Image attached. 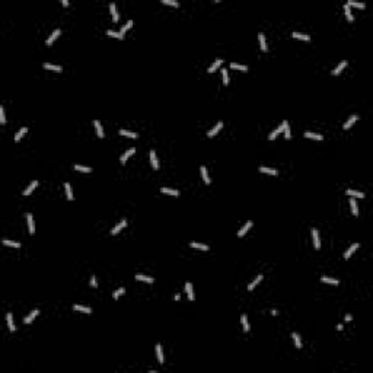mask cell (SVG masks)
Here are the masks:
<instances>
[{"mask_svg":"<svg viewBox=\"0 0 373 373\" xmlns=\"http://www.w3.org/2000/svg\"><path fill=\"white\" fill-rule=\"evenodd\" d=\"M357 118H359V115H356V114H354V115H351V117L346 121V124H344V130H348V128H350V127H351L354 123L357 121Z\"/></svg>","mask_w":373,"mask_h":373,"instance_id":"obj_18","label":"cell"},{"mask_svg":"<svg viewBox=\"0 0 373 373\" xmlns=\"http://www.w3.org/2000/svg\"><path fill=\"white\" fill-rule=\"evenodd\" d=\"M74 169H76V171H80V172H91V171H92V168L83 166V165H79V163L74 165Z\"/></svg>","mask_w":373,"mask_h":373,"instance_id":"obj_45","label":"cell"},{"mask_svg":"<svg viewBox=\"0 0 373 373\" xmlns=\"http://www.w3.org/2000/svg\"><path fill=\"white\" fill-rule=\"evenodd\" d=\"M131 27H133V20L130 19V20H128V22H126V23L123 25V28H121V31H120V32L123 34V35H124V34H126L127 31H128V29H130V28H131Z\"/></svg>","mask_w":373,"mask_h":373,"instance_id":"obj_46","label":"cell"},{"mask_svg":"<svg viewBox=\"0 0 373 373\" xmlns=\"http://www.w3.org/2000/svg\"><path fill=\"white\" fill-rule=\"evenodd\" d=\"M305 136H306L307 139H313V140H324V136H322V134L312 133V131H306V133H305Z\"/></svg>","mask_w":373,"mask_h":373,"instance_id":"obj_29","label":"cell"},{"mask_svg":"<svg viewBox=\"0 0 373 373\" xmlns=\"http://www.w3.org/2000/svg\"><path fill=\"white\" fill-rule=\"evenodd\" d=\"M37 187H38V181H37V179L32 181V182H31V184H29V185H28L27 188L23 190V195H29V194L32 193V191L35 190V188H37Z\"/></svg>","mask_w":373,"mask_h":373,"instance_id":"obj_11","label":"cell"},{"mask_svg":"<svg viewBox=\"0 0 373 373\" xmlns=\"http://www.w3.org/2000/svg\"><path fill=\"white\" fill-rule=\"evenodd\" d=\"M74 311H80V312H85V313H91L92 312V309L89 306H83V305H74L73 306Z\"/></svg>","mask_w":373,"mask_h":373,"instance_id":"obj_33","label":"cell"},{"mask_svg":"<svg viewBox=\"0 0 373 373\" xmlns=\"http://www.w3.org/2000/svg\"><path fill=\"white\" fill-rule=\"evenodd\" d=\"M311 232H312V239H313L315 249H319V248H321V239H319V232H318V229H315V227H313Z\"/></svg>","mask_w":373,"mask_h":373,"instance_id":"obj_1","label":"cell"},{"mask_svg":"<svg viewBox=\"0 0 373 373\" xmlns=\"http://www.w3.org/2000/svg\"><path fill=\"white\" fill-rule=\"evenodd\" d=\"M27 220H28V227H29V233L34 235L35 233V223H34V217L31 213L27 214Z\"/></svg>","mask_w":373,"mask_h":373,"instance_id":"obj_8","label":"cell"},{"mask_svg":"<svg viewBox=\"0 0 373 373\" xmlns=\"http://www.w3.org/2000/svg\"><path fill=\"white\" fill-rule=\"evenodd\" d=\"M347 195H350V197H357V198H364V193H361V191H357V190H347L346 191Z\"/></svg>","mask_w":373,"mask_h":373,"instance_id":"obj_9","label":"cell"},{"mask_svg":"<svg viewBox=\"0 0 373 373\" xmlns=\"http://www.w3.org/2000/svg\"><path fill=\"white\" fill-rule=\"evenodd\" d=\"M185 292L190 300H194V292H193V284L191 283H185Z\"/></svg>","mask_w":373,"mask_h":373,"instance_id":"obj_25","label":"cell"},{"mask_svg":"<svg viewBox=\"0 0 373 373\" xmlns=\"http://www.w3.org/2000/svg\"><path fill=\"white\" fill-rule=\"evenodd\" d=\"M44 66V69H47V70H53V72H63V67L61 66H55V64H51V63H44L42 64Z\"/></svg>","mask_w":373,"mask_h":373,"instance_id":"obj_13","label":"cell"},{"mask_svg":"<svg viewBox=\"0 0 373 373\" xmlns=\"http://www.w3.org/2000/svg\"><path fill=\"white\" fill-rule=\"evenodd\" d=\"M347 5H348V6H356V7H361V9H363V7L366 6V5H364V3H360V2H354V0H348V2H347Z\"/></svg>","mask_w":373,"mask_h":373,"instance_id":"obj_48","label":"cell"},{"mask_svg":"<svg viewBox=\"0 0 373 373\" xmlns=\"http://www.w3.org/2000/svg\"><path fill=\"white\" fill-rule=\"evenodd\" d=\"M91 286H92V287H96V286H98V283H96V279H95V275H92V277H91Z\"/></svg>","mask_w":373,"mask_h":373,"instance_id":"obj_52","label":"cell"},{"mask_svg":"<svg viewBox=\"0 0 373 373\" xmlns=\"http://www.w3.org/2000/svg\"><path fill=\"white\" fill-rule=\"evenodd\" d=\"M251 227H252V222H251V220H248L247 223H245V225H243V226H242V227L239 229V232H238V236H239V238L245 236V233H247L248 230L251 229Z\"/></svg>","mask_w":373,"mask_h":373,"instance_id":"obj_4","label":"cell"},{"mask_svg":"<svg viewBox=\"0 0 373 373\" xmlns=\"http://www.w3.org/2000/svg\"><path fill=\"white\" fill-rule=\"evenodd\" d=\"M6 321H7V326H9V329L13 332L15 329H16V326H15V324H13V318H12V313H10V312L6 313Z\"/></svg>","mask_w":373,"mask_h":373,"instance_id":"obj_22","label":"cell"},{"mask_svg":"<svg viewBox=\"0 0 373 373\" xmlns=\"http://www.w3.org/2000/svg\"><path fill=\"white\" fill-rule=\"evenodd\" d=\"M283 130H284V126H283V123H281V124H280V126L277 127L275 130H273L271 133L268 134V140H274V139H275V137H277V136H279L280 133H281V131H283Z\"/></svg>","mask_w":373,"mask_h":373,"instance_id":"obj_5","label":"cell"},{"mask_svg":"<svg viewBox=\"0 0 373 373\" xmlns=\"http://www.w3.org/2000/svg\"><path fill=\"white\" fill-rule=\"evenodd\" d=\"M222 128H223V121H219V123H217V124H216V126H214L213 128H210V130L207 131V136H208V137H214V136L219 133Z\"/></svg>","mask_w":373,"mask_h":373,"instance_id":"obj_2","label":"cell"},{"mask_svg":"<svg viewBox=\"0 0 373 373\" xmlns=\"http://www.w3.org/2000/svg\"><path fill=\"white\" fill-rule=\"evenodd\" d=\"M292 37H293V38H299V40H305V41L311 40L309 35H306V34H303V32H297V31H293V32H292Z\"/></svg>","mask_w":373,"mask_h":373,"instance_id":"obj_19","label":"cell"},{"mask_svg":"<svg viewBox=\"0 0 373 373\" xmlns=\"http://www.w3.org/2000/svg\"><path fill=\"white\" fill-rule=\"evenodd\" d=\"M136 280H139V281H146V283H153L155 281L153 277H149V275H144V274H136Z\"/></svg>","mask_w":373,"mask_h":373,"instance_id":"obj_23","label":"cell"},{"mask_svg":"<svg viewBox=\"0 0 373 373\" xmlns=\"http://www.w3.org/2000/svg\"><path fill=\"white\" fill-rule=\"evenodd\" d=\"M150 163H152V168H153V169H159V162H158V156H156V152H155V150L150 152Z\"/></svg>","mask_w":373,"mask_h":373,"instance_id":"obj_12","label":"cell"},{"mask_svg":"<svg viewBox=\"0 0 373 373\" xmlns=\"http://www.w3.org/2000/svg\"><path fill=\"white\" fill-rule=\"evenodd\" d=\"M124 293H126V289H124V287H120V289H117V290L114 292L112 296H114V299H118L121 294H124Z\"/></svg>","mask_w":373,"mask_h":373,"instance_id":"obj_49","label":"cell"},{"mask_svg":"<svg viewBox=\"0 0 373 373\" xmlns=\"http://www.w3.org/2000/svg\"><path fill=\"white\" fill-rule=\"evenodd\" d=\"M351 319H353V316H351L350 313H348V315H346V321H351Z\"/></svg>","mask_w":373,"mask_h":373,"instance_id":"obj_53","label":"cell"},{"mask_svg":"<svg viewBox=\"0 0 373 373\" xmlns=\"http://www.w3.org/2000/svg\"><path fill=\"white\" fill-rule=\"evenodd\" d=\"M107 34L109 35V37H112V38H118V40H123L124 38V35L121 32H115V31H112V29H108Z\"/></svg>","mask_w":373,"mask_h":373,"instance_id":"obj_43","label":"cell"},{"mask_svg":"<svg viewBox=\"0 0 373 373\" xmlns=\"http://www.w3.org/2000/svg\"><path fill=\"white\" fill-rule=\"evenodd\" d=\"M200 172H201V176H203L204 182H206V184H210V182H211V179H210V176H208V172H207L206 166H201L200 168Z\"/></svg>","mask_w":373,"mask_h":373,"instance_id":"obj_27","label":"cell"},{"mask_svg":"<svg viewBox=\"0 0 373 373\" xmlns=\"http://www.w3.org/2000/svg\"><path fill=\"white\" fill-rule=\"evenodd\" d=\"M262 277H264L262 274H258V275H257V277H255V279L252 280V283H249V286H248V290H249V292H251V290H254V287L257 286V284L260 283L261 280H262Z\"/></svg>","mask_w":373,"mask_h":373,"instance_id":"obj_24","label":"cell"},{"mask_svg":"<svg viewBox=\"0 0 373 373\" xmlns=\"http://www.w3.org/2000/svg\"><path fill=\"white\" fill-rule=\"evenodd\" d=\"M109 9H111V13H112L114 22H117V20L120 19V15H118V12H117V6H115V3H114V2H111V3H109Z\"/></svg>","mask_w":373,"mask_h":373,"instance_id":"obj_15","label":"cell"},{"mask_svg":"<svg viewBox=\"0 0 373 373\" xmlns=\"http://www.w3.org/2000/svg\"><path fill=\"white\" fill-rule=\"evenodd\" d=\"M344 12H346V16H347V19L350 20V22H353L354 20V16H353V13H351V9H350V6L348 5H344Z\"/></svg>","mask_w":373,"mask_h":373,"instance_id":"obj_39","label":"cell"},{"mask_svg":"<svg viewBox=\"0 0 373 373\" xmlns=\"http://www.w3.org/2000/svg\"><path fill=\"white\" fill-rule=\"evenodd\" d=\"M2 243H3V245H7V247H13V248H19L20 247L19 242H15V240H7V239H3V240H2Z\"/></svg>","mask_w":373,"mask_h":373,"instance_id":"obj_44","label":"cell"},{"mask_svg":"<svg viewBox=\"0 0 373 373\" xmlns=\"http://www.w3.org/2000/svg\"><path fill=\"white\" fill-rule=\"evenodd\" d=\"M160 191H162V193H165V194L175 195V197H176V195H179V191H178V190H172V188H168V187H162V188H160Z\"/></svg>","mask_w":373,"mask_h":373,"instance_id":"obj_31","label":"cell"},{"mask_svg":"<svg viewBox=\"0 0 373 373\" xmlns=\"http://www.w3.org/2000/svg\"><path fill=\"white\" fill-rule=\"evenodd\" d=\"M37 315H40V309H35V311H32V312L29 313L27 318L23 319V322H25V324H31V321H32L34 318L37 316Z\"/></svg>","mask_w":373,"mask_h":373,"instance_id":"obj_30","label":"cell"},{"mask_svg":"<svg viewBox=\"0 0 373 373\" xmlns=\"http://www.w3.org/2000/svg\"><path fill=\"white\" fill-rule=\"evenodd\" d=\"M357 248H359V243H357V242H356V243H353V245H350V248H348L346 252H344V258H346V260H348V258H350V257L354 254V251H356Z\"/></svg>","mask_w":373,"mask_h":373,"instance_id":"obj_10","label":"cell"},{"mask_svg":"<svg viewBox=\"0 0 373 373\" xmlns=\"http://www.w3.org/2000/svg\"><path fill=\"white\" fill-rule=\"evenodd\" d=\"M191 248H197V249H203V251H208V245H204V243H198V242H191L190 243Z\"/></svg>","mask_w":373,"mask_h":373,"instance_id":"obj_38","label":"cell"},{"mask_svg":"<svg viewBox=\"0 0 373 373\" xmlns=\"http://www.w3.org/2000/svg\"><path fill=\"white\" fill-rule=\"evenodd\" d=\"M258 40H260V45H261V50L262 51H267L268 50V47H267V42H265V35L262 32L258 34Z\"/></svg>","mask_w":373,"mask_h":373,"instance_id":"obj_20","label":"cell"},{"mask_svg":"<svg viewBox=\"0 0 373 373\" xmlns=\"http://www.w3.org/2000/svg\"><path fill=\"white\" fill-rule=\"evenodd\" d=\"M350 207H351V213L354 216H357L359 214V207H357V203H356L354 198H350Z\"/></svg>","mask_w":373,"mask_h":373,"instance_id":"obj_37","label":"cell"},{"mask_svg":"<svg viewBox=\"0 0 373 373\" xmlns=\"http://www.w3.org/2000/svg\"><path fill=\"white\" fill-rule=\"evenodd\" d=\"M292 338H293L294 341V346L297 347V348H300L302 347V340H300V335L297 332H292Z\"/></svg>","mask_w":373,"mask_h":373,"instance_id":"obj_35","label":"cell"},{"mask_svg":"<svg viewBox=\"0 0 373 373\" xmlns=\"http://www.w3.org/2000/svg\"><path fill=\"white\" fill-rule=\"evenodd\" d=\"M222 63H223V59H217V60H214L213 64L208 67V70H207V72H208V73H213L216 69H219V67L222 66Z\"/></svg>","mask_w":373,"mask_h":373,"instance_id":"obj_16","label":"cell"},{"mask_svg":"<svg viewBox=\"0 0 373 373\" xmlns=\"http://www.w3.org/2000/svg\"><path fill=\"white\" fill-rule=\"evenodd\" d=\"M156 356H158V360H159L160 364L165 363V357H163V351H162V346L160 344H156Z\"/></svg>","mask_w":373,"mask_h":373,"instance_id":"obj_14","label":"cell"},{"mask_svg":"<svg viewBox=\"0 0 373 373\" xmlns=\"http://www.w3.org/2000/svg\"><path fill=\"white\" fill-rule=\"evenodd\" d=\"M93 126H95V128H96V134H98V137H104L105 136V133H104V128H102V126H101V123L98 120L93 121Z\"/></svg>","mask_w":373,"mask_h":373,"instance_id":"obj_17","label":"cell"},{"mask_svg":"<svg viewBox=\"0 0 373 373\" xmlns=\"http://www.w3.org/2000/svg\"><path fill=\"white\" fill-rule=\"evenodd\" d=\"M0 123L2 124L6 123V117H5V109H3V107H0Z\"/></svg>","mask_w":373,"mask_h":373,"instance_id":"obj_51","label":"cell"},{"mask_svg":"<svg viewBox=\"0 0 373 373\" xmlns=\"http://www.w3.org/2000/svg\"><path fill=\"white\" fill-rule=\"evenodd\" d=\"M283 126H284V136H286V139H290L292 137V131H290V126H289V123H287L286 120L283 121Z\"/></svg>","mask_w":373,"mask_h":373,"instance_id":"obj_42","label":"cell"},{"mask_svg":"<svg viewBox=\"0 0 373 373\" xmlns=\"http://www.w3.org/2000/svg\"><path fill=\"white\" fill-rule=\"evenodd\" d=\"M240 322H242V326H243V331H245V332H249V322H248V318H247L245 313L240 315Z\"/></svg>","mask_w":373,"mask_h":373,"instance_id":"obj_26","label":"cell"},{"mask_svg":"<svg viewBox=\"0 0 373 373\" xmlns=\"http://www.w3.org/2000/svg\"><path fill=\"white\" fill-rule=\"evenodd\" d=\"M120 134H121V136H127V137H131V139H136V137H137V133H134V131H128V130H126V128H121V130H120Z\"/></svg>","mask_w":373,"mask_h":373,"instance_id":"obj_36","label":"cell"},{"mask_svg":"<svg viewBox=\"0 0 373 373\" xmlns=\"http://www.w3.org/2000/svg\"><path fill=\"white\" fill-rule=\"evenodd\" d=\"M64 188H66V195H67V200H73V190H72V185L69 184V182H66L64 184Z\"/></svg>","mask_w":373,"mask_h":373,"instance_id":"obj_32","label":"cell"},{"mask_svg":"<svg viewBox=\"0 0 373 373\" xmlns=\"http://www.w3.org/2000/svg\"><path fill=\"white\" fill-rule=\"evenodd\" d=\"M27 131H28V127H22L19 131L15 134V141H20V139H22V137L27 134Z\"/></svg>","mask_w":373,"mask_h":373,"instance_id":"obj_28","label":"cell"},{"mask_svg":"<svg viewBox=\"0 0 373 373\" xmlns=\"http://www.w3.org/2000/svg\"><path fill=\"white\" fill-rule=\"evenodd\" d=\"M162 3L163 5H171V6H179V2H176V0H162Z\"/></svg>","mask_w":373,"mask_h":373,"instance_id":"obj_50","label":"cell"},{"mask_svg":"<svg viewBox=\"0 0 373 373\" xmlns=\"http://www.w3.org/2000/svg\"><path fill=\"white\" fill-rule=\"evenodd\" d=\"M346 66H347V61H346V60H343V61L340 63V64H338V66H337V67H335V69L332 70V74H340L341 72H343V69H344Z\"/></svg>","mask_w":373,"mask_h":373,"instance_id":"obj_34","label":"cell"},{"mask_svg":"<svg viewBox=\"0 0 373 373\" xmlns=\"http://www.w3.org/2000/svg\"><path fill=\"white\" fill-rule=\"evenodd\" d=\"M260 171L261 172H264V173H270V175H277V169H274V168H267V166H261L260 168Z\"/></svg>","mask_w":373,"mask_h":373,"instance_id":"obj_41","label":"cell"},{"mask_svg":"<svg viewBox=\"0 0 373 373\" xmlns=\"http://www.w3.org/2000/svg\"><path fill=\"white\" fill-rule=\"evenodd\" d=\"M134 152H136V147H130L128 150H126V152H124V155L121 156V159H120L121 163H126L127 159H128L130 156H133V155H134Z\"/></svg>","mask_w":373,"mask_h":373,"instance_id":"obj_7","label":"cell"},{"mask_svg":"<svg viewBox=\"0 0 373 373\" xmlns=\"http://www.w3.org/2000/svg\"><path fill=\"white\" fill-rule=\"evenodd\" d=\"M321 281H324V283H328V284H340V280L337 279H332V277H326V275H322L321 277Z\"/></svg>","mask_w":373,"mask_h":373,"instance_id":"obj_21","label":"cell"},{"mask_svg":"<svg viewBox=\"0 0 373 373\" xmlns=\"http://www.w3.org/2000/svg\"><path fill=\"white\" fill-rule=\"evenodd\" d=\"M230 67L232 69H236V70H240V72H248V66H243V64H239V63H230Z\"/></svg>","mask_w":373,"mask_h":373,"instance_id":"obj_40","label":"cell"},{"mask_svg":"<svg viewBox=\"0 0 373 373\" xmlns=\"http://www.w3.org/2000/svg\"><path fill=\"white\" fill-rule=\"evenodd\" d=\"M60 34H61V29H60V28H59V29H54L53 34H51V35H50V37L47 38L45 44H47V45H51L54 41H55V38H59V35H60Z\"/></svg>","mask_w":373,"mask_h":373,"instance_id":"obj_3","label":"cell"},{"mask_svg":"<svg viewBox=\"0 0 373 373\" xmlns=\"http://www.w3.org/2000/svg\"><path fill=\"white\" fill-rule=\"evenodd\" d=\"M127 226V220L123 219L121 222H118V225H115V227H114L112 230H111V235H117V233L120 232L121 229H124V227Z\"/></svg>","mask_w":373,"mask_h":373,"instance_id":"obj_6","label":"cell"},{"mask_svg":"<svg viewBox=\"0 0 373 373\" xmlns=\"http://www.w3.org/2000/svg\"><path fill=\"white\" fill-rule=\"evenodd\" d=\"M222 77H223V85L227 86L229 85V74H227L226 69H222Z\"/></svg>","mask_w":373,"mask_h":373,"instance_id":"obj_47","label":"cell"}]
</instances>
